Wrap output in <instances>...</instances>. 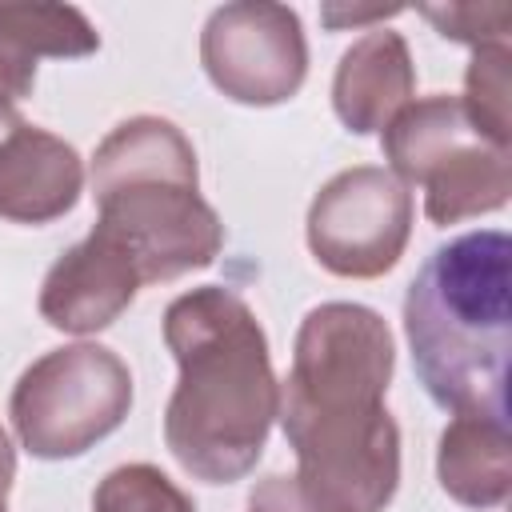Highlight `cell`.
<instances>
[{"label": "cell", "instance_id": "obj_1", "mask_svg": "<svg viewBox=\"0 0 512 512\" xmlns=\"http://www.w3.org/2000/svg\"><path fill=\"white\" fill-rule=\"evenodd\" d=\"M396 368L380 312L328 300L296 332L280 384V428L296 452L292 484L316 512H384L400 484V428L384 408Z\"/></svg>", "mask_w": 512, "mask_h": 512}, {"label": "cell", "instance_id": "obj_2", "mask_svg": "<svg viewBox=\"0 0 512 512\" xmlns=\"http://www.w3.org/2000/svg\"><path fill=\"white\" fill-rule=\"evenodd\" d=\"M164 344L180 380L164 408V444L204 484L248 476L276 420L280 384L256 312L228 288L204 284L164 312Z\"/></svg>", "mask_w": 512, "mask_h": 512}, {"label": "cell", "instance_id": "obj_3", "mask_svg": "<svg viewBox=\"0 0 512 512\" xmlns=\"http://www.w3.org/2000/svg\"><path fill=\"white\" fill-rule=\"evenodd\" d=\"M508 236L464 232L440 244L404 292V336L428 396L456 416L508 420Z\"/></svg>", "mask_w": 512, "mask_h": 512}, {"label": "cell", "instance_id": "obj_4", "mask_svg": "<svg viewBox=\"0 0 512 512\" xmlns=\"http://www.w3.org/2000/svg\"><path fill=\"white\" fill-rule=\"evenodd\" d=\"M96 228L136 264L140 284L208 268L224 248V224L200 196L192 140L164 116L116 124L92 156Z\"/></svg>", "mask_w": 512, "mask_h": 512}, {"label": "cell", "instance_id": "obj_5", "mask_svg": "<svg viewBox=\"0 0 512 512\" xmlns=\"http://www.w3.org/2000/svg\"><path fill=\"white\" fill-rule=\"evenodd\" d=\"M380 144L388 172L404 188H424V216L440 228L508 204L512 152L472 124L460 96L404 104L388 120Z\"/></svg>", "mask_w": 512, "mask_h": 512}, {"label": "cell", "instance_id": "obj_6", "mask_svg": "<svg viewBox=\"0 0 512 512\" xmlns=\"http://www.w3.org/2000/svg\"><path fill=\"white\" fill-rule=\"evenodd\" d=\"M132 408V372L104 344H68L32 360L12 388V428L40 460H68L112 436Z\"/></svg>", "mask_w": 512, "mask_h": 512}, {"label": "cell", "instance_id": "obj_7", "mask_svg": "<svg viewBox=\"0 0 512 512\" xmlns=\"http://www.w3.org/2000/svg\"><path fill=\"white\" fill-rule=\"evenodd\" d=\"M304 232L320 268L344 280H376L408 248L412 192L388 168H344L312 196Z\"/></svg>", "mask_w": 512, "mask_h": 512}, {"label": "cell", "instance_id": "obj_8", "mask_svg": "<svg viewBox=\"0 0 512 512\" xmlns=\"http://www.w3.org/2000/svg\"><path fill=\"white\" fill-rule=\"evenodd\" d=\"M200 64L208 80L236 104H284L308 76L300 16L272 0L224 4L200 32Z\"/></svg>", "mask_w": 512, "mask_h": 512}, {"label": "cell", "instance_id": "obj_9", "mask_svg": "<svg viewBox=\"0 0 512 512\" xmlns=\"http://www.w3.org/2000/svg\"><path fill=\"white\" fill-rule=\"evenodd\" d=\"M80 188L84 164L76 148L0 100V216L16 224H48L76 208Z\"/></svg>", "mask_w": 512, "mask_h": 512}, {"label": "cell", "instance_id": "obj_10", "mask_svg": "<svg viewBox=\"0 0 512 512\" xmlns=\"http://www.w3.org/2000/svg\"><path fill=\"white\" fill-rule=\"evenodd\" d=\"M140 272L132 256L100 228L76 240L40 284V316L72 336H92L120 320L136 300Z\"/></svg>", "mask_w": 512, "mask_h": 512}, {"label": "cell", "instance_id": "obj_11", "mask_svg": "<svg viewBox=\"0 0 512 512\" xmlns=\"http://www.w3.org/2000/svg\"><path fill=\"white\" fill-rule=\"evenodd\" d=\"M416 92V68L408 40L392 28L364 32L336 64L332 76V108L340 124L356 136L384 132L388 120L412 104Z\"/></svg>", "mask_w": 512, "mask_h": 512}, {"label": "cell", "instance_id": "obj_12", "mask_svg": "<svg viewBox=\"0 0 512 512\" xmlns=\"http://www.w3.org/2000/svg\"><path fill=\"white\" fill-rule=\"evenodd\" d=\"M440 488L464 508H500L512 488V448L508 420L496 416H456L440 432L436 448Z\"/></svg>", "mask_w": 512, "mask_h": 512}, {"label": "cell", "instance_id": "obj_13", "mask_svg": "<svg viewBox=\"0 0 512 512\" xmlns=\"http://www.w3.org/2000/svg\"><path fill=\"white\" fill-rule=\"evenodd\" d=\"M508 92H512V52L508 44H488V48H472V64L464 72V112L472 116V124L508 148L512 140V120H508Z\"/></svg>", "mask_w": 512, "mask_h": 512}, {"label": "cell", "instance_id": "obj_14", "mask_svg": "<svg viewBox=\"0 0 512 512\" xmlns=\"http://www.w3.org/2000/svg\"><path fill=\"white\" fill-rule=\"evenodd\" d=\"M92 512H196V504L156 464H120L96 484Z\"/></svg>", "mask_w": 512, "mask_h": 512}, {"label": "cell", "instance_id": "obj_15", "mask_svg": "<svg viewBox=\"0 0 512 512\" xmlns=\"http://www.w3.org/2000/svg\"><path fill=\"white\" fill-rule=\"evenodd\" d=\"M420 16L432 20L444 40H460L468 48L508 44V32H512V4L508 0H488V4H424Z\"/></svg>", "mask_w": 512, "mask_h": 512}, {"label": "cell", "instance_id": "obj_16", "mask_svg": "<svg viewBox=\"0 0 512 512\" xmlns=\"http://www.w3.org/2000/svg\"><path fill=\"white\" fill-rule=\"evenodd\" d=\"M36 84V56L32 48L20 40L12 16H8V0L0 4V100H20L28 96Z\"/></svg>", "mask_w": 512, "mask_h": 512}, {"label": "cell", "instance_id": "obj_17", "mask_svg": "<svg viewBox=\"0 0 512 512\" xmlns=\"http://www.w3.org/2000/svg\"><path fill=\"white\" fill-rule=\"evenodd\" d=\"M248 512H316V508L300 496V488L292 484V476H268L264 484L252 488Z\"/></svg>", "mask_w": 512, "mask_h": 512}, {"label": "cell", "instance_id": "obj_18", "mask_svg": "<svg viewBox=\"0 0 512 512\" xmlns=\"http://www.w3.org/2000/svg\"><path fill=\"white\" fill-rule=\"evenodd\" d=\"M404 8L400 4H388V8H336L328 4L320 16L328 28H348V24H368V20H388V16H400Z\"/></svg>", "mask_w": 512, "mask_h": 512}, {"label": "cell", "instance_id": "obj_19", "mask_svg": "<svg viewBox=\"0 0 512 512\" xmlns=\"http://www.w3.org/2000/svg\"><path fill=\"white\" fill-rule=\"evenodd\" d=\"M12 480H16V452H12V440H8V432L0 428V500L8 496Z\"/></svg>", "mask_w": 512, "mask_h": 512}, {"label": "cell", "instance_id": "obj_20", "mask_svg": "<svg viewBox=\"0 0 512 512\" xmlns=\"http://www.w3.org/2000/svg\"><path fill=\"white\" fill-rule=\"evenodd\" d=\"M0 512H4V500H0Z\"/></svg>", "mask_w": 512, "mask_h": 512}]
</instances>
